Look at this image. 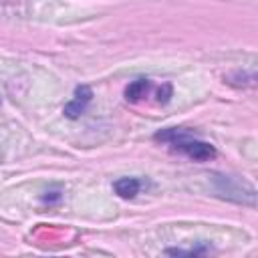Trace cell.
<instances>
[{
  "mask_svg": "<svg viewBox=\"0 0 258 258\" xmlns=\"http://www.w3.org/2000/svg\"><path fill=\"white\" fill-rule=\"evenodd\" d=\"M171 95H173V87H171V83H163V85L159 87V91H157V103L165 105V103L171 99Z\"/></svg>",
  "mask_w": 258,
  "mask_h": 258,
  "instance_id": "obj_7",
  "label": "cell"
},
{
  "mask_svg": "<svg viewBox=\"0 0 258 258\" xmlns=\"http://www.w3.org/2000/svg\"><path fill=\"white\" fill-rule=\"evenodd\" d=\"M210 250L212 248L208 244H200L198 248H187V250H183V248H167L165 254H171V256H202V254H208Z\"/></svg>",
  "mask_w": 258,
  "mask_h": 258,
  "instance_id": "obj_5",
  "label": "cell"
},
{
  "mask_svg": "<svg viewBox=\"0 0 258 258\" xmlns=\"http://www.w3.org/2000/svg\"><path fill=\"white\" fill-rule=\"evenodd\" d=\"M226 79H238L240 83H236V87H252L254 85V81H256V77H254V73H232V75H228Z\"/></svg>",
  "mask_w": 258,
  "mask_h": 258,
  "instance_id": "obj_6",
  "label": "cell"
},
{
  "mask_svg": "<svg viewBox=\"0 0 258 258\" xmlns=\"http://www.w3.org/2000/svg\"><path fill=\"white\" fill-rule=\"evenodd\" d=\"M58 200H60V194L58 191H46V196H42V202H48V204L58 202Z\"/></svg>",
  "mask_w": 258,
  "mask_h": 258,
  "instance_id": "obj_8",
  "label": "cell"
},
{
  "mask_svg": "<svg viewBox=\"0 0 258 258\" xmlns=\"http://www.w3.org/2000/svg\"><path fill=\"white\" fill-rule=\"evenodd\" d=\"M113 189L119 198L123 200H131L139 194L141 189V179L139 177H119L115 183H113Z\"/></svg>",
  "mask_w": 258,
  "mask_h": 258,
  "instance_id": "obj_3",
  "label": "cell"
},
{
  "mask_svg": "<svg viewBox=\"0 0 258 258\" xmlns=\"http://www.w3.org/2000/svg\"><path fill=\"white\" fill-rule=\"evenodd\" d=\"M149 89H151V81H149V79H137V81H133V83L127 85V89H125V99H127L129 103H137V101H141V99L147 95Z\"/></svg>",
  "mask_w": 258,
  "mask_h": 258,
  "instance_id": "obj_4",
  "label": "cell"
},
{
  "mask_svg": "<svg viewBox=\"0 0 258 258\" xmlns=\"http://www.w3.org/2000/svg\"><path fill=\"white\" fill-rule=\"evenodd\" d=\"M155 141H161V143H167L171 151L175 153H183L187 155L189 159L194 161H210L216 157V147L208 141H202L198 137H194L189 131L185 129H177V127H167V129H161L153 135Z\"/></svg>",
  "mask_w": 258,
  "mask_h": 258,
  "instance_id": "obj_1",
  "label": "cell"
},
{
  "mask_svg": "<svg viewBox=\"0 0 258 258\" xmlns=\"http://www.w3.org/2000/svg\"><path fill=\"white\" fill-rule=\"evenodd\" d=\"M91 99H93V89H91L89 85H79V87L75 89L73 99H71V101L64 105V109H62L64 117H67V119H73V121L79 119V117L87 111Z\"/></svg>",
  "mask_w": 258,
  "mask_h": 258,
  "instance_id": "obj_2",
  "label": "cell"
}]
</instances>
